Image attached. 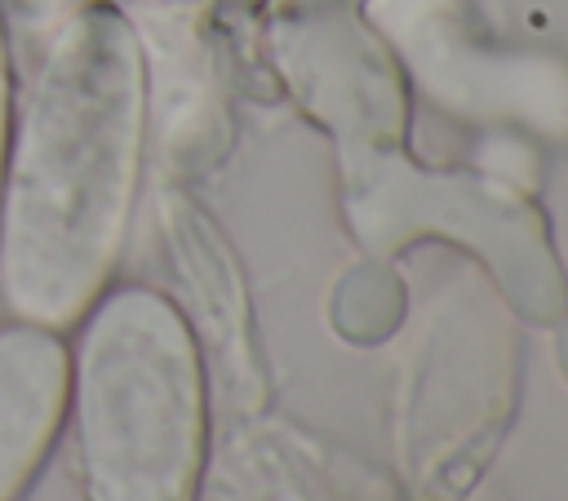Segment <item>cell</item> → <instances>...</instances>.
Returning <instances> with one entry per match:
<instances>
[{"instance_id":"obj_4","label":"cell","mask_w":568,"mask_h":501,"mask_svg":"<svg viewBox=\"0 0 568 501\" xmlns=\"http://www.w3.org/2000/svg\"><path fill=\"white\" fill-rule=\"evenodd\" d=\"M4 111L9 102H4V53H0V160H4Z\"/></svg>"},{"instance_id":"obj_1","label":"cell","mask_w":568,"mask_h":501,"mask_svg":"<svg viewBox=\"0 0 568 501\" xmlns=\"http://www.w3.org/2000/svg\"><path fill=\"white\" fill-rule=\"evenodd\" d=\"M138 58L111 18H84L49 58L13 151L0 279L27 324L62 328L98 293L129 208Z\"/></svg>"},{"instance_id":"obj_3","label":"cell","mask_w":568,"mask_h":501,"mask_svg":"<svg viewBox=\"0 0 568 501\" xmlns=\"http://www.w3.org/2000/svg\"><path fill=\"white\" fill-rule=\"evenodd\" d=\"M71 395V359L53 328H0V501H18L44 466Z\"/></svg>"},{"instance_id":"obj_2","label":"cell","mask_w":568,"mask_h":501,"mask_svg":"<svg viewBox=\"0 0 568 501\" xmlns=\"http://www.w3.org/2000/svg\"><path fill=\"white\" fill-rule=\"evenodd\" d=\"M67 408L89 501H195L204 470V377L182 315L129 288L84 328Z\"/></svg>"}]
</instances>
